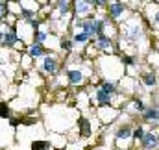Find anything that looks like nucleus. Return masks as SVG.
<instances>
[{"mask_svg":"<svg viewBox=\"0 0 159 150\" xmlns=\"http://www.w3.org/2000/svg\"><path fill=\"white\" fill-rule=\"evenodd\" d=\"M141 145L143 148H156L159 145V137L154 134H144V137L141 139Z\"/></svg>","mask_w":159,"mask_h":150,"instance_id":"nucleus-1","label":"nucleus"},{"mask_svg":"<svg viewBox=\"0 0 159 150\" xmlns=\"http://www.w3.org/2000/svg\"><path fill=\"white\" fill-rule=\"evenodd\" d=\"M43 71L48 73V74H54V73L57 71V61H56L54 58H44V61H43Z\"/></svg>","mask_w":159,"mask_h":150,"instance_id":"nucleus-2","label":"nucleus"},{"mask_svg":"<svg viewBox=\"0 0 159 150\" xmlns=\"http://www.w3.org/2000/svg\"><path fill=\"white\" fill-rule=\"evenodd\" d=\"M0 43L6 45V46H13L17 43V34L15 32H6V34H0Z\"/></svg>","mask_w":159,"mask_h":150,"instance_id":"nucleus-3","label":"nucleus"},{"mask_svg":"<svg viewBox=\"0 0 159 150\" xmlns=\"http://www.w3.org/2000/svg\"><path fill=\"white\" fill-rule=\"evenodd\" d=\"M141 35V28L139 26H131V28H126V32H124V37L128 39V41H137Z\"/></svg>","mask_w":159,"mask_h":150,"instance_id":"nucleus-4","label":"nucleus"},{"mask_svg":"<svg viewBox=\"0 0 159 150\" xmlns=\"http://www.w3.org/2000/svg\"><path fill=\"white\" fill-rule=\"evenodd\" d=\"M109 13H111L113 19H119L120 15L124 13V4H120V2H113V4H109Z\"/></svg>","mask_w":159,"mask_h":150,"instance_id":"nucleus-5","label":"nucleus"},{"mask_svg":"<svg viewBox=\"0 0 159 150\" xmlns=\"http://www.w3.org/2000/svg\"><path fill=\"white\" fill-rule=\"evenodd\" d=\"M111 98H113L111 93H107V91H104V89H98V91H96V100H98L100 104H109Z\"/></svg>","mask_w":159,"mask_h":150,"instance_id":"nucleus-6","label":"nucleus"},{"mask_svg":"<svg viewBox=\"0 0 159 150\" xmlns=\"http://www.w3.org/2000/svg\"><path fill=\"white\" fill-rule=\"evenodd\" d=\"M96 46H98L100 50H111V48H113V43H111L109 37L102 35V37H98V41H96Z\"/></svg>","mask_w":159,"mask_h":150,"instance_id":"nucleus-7","label":"nucleus"},{"mask_svg":"<svg viewBox=\"0 0 159 150\" xmlns=\"http://www.w3.org/2000/svg\"><path fill=\"white\" fill-rule=\"evenodd\" d=\"M30 56H34V58H39V56H44V48H43V45H37V43H34L32 46H30Z\"/></svg>","mask_w":159,"mask_h":150,"instance_id":"nucleus-8","label":"nucleus"},{"mask_svg":"<svg viewBox=\"0 0 159 150\" xmlns=\"http://www.w3.org/2000/svg\"><path fill=\"white\" fill-rule=\"evenodd\" d=\"M67 78H69V82H70V83H74V85H76V83H80V82L83 80V74H81L80 71H69V73H67Z\"/></svg>","mask_w":159,"mask_h":150,"instance_id":"nucleus-9","label":"nucleus"},{"mask_svg":"<svg viewBox=\"0 0 159 150\" xmlns=\"http://www.w3.org/2000/svg\"><path fill=\"white\" fill-rule=\"evenodd\" d=\"M144 120H159V110L157 108H150L144 111Z\"/></svg>","mask_w":159,"mask_h":150,"instance_id":"nucleus-10","label":"nucleus"},{"mask_svg":"<svg viewBox=\"0 0 159 150\" xmlns=\"http://www.w3.org/2000/svg\"><path fill=\"white\" fill-rule=\"evenodd\" d=\"M104 26H106V21H100V19H94V28H96V37H102V35H104Z\"/></svg>","mask_w":159,"mask_h":150,"instance_id":"nucleus-11","label":"nucleus"},{"mask_svg":"<svg viewBox=\"0 0 159 150\" xmlns=\"http://www.w3.org/2000/svg\"><path fill=\"white\" fill-rule=\"evenodd\" d=\"M143 83H144V85H148V87H154V85L157 83L156 74H150V73H148V74H144V76H143Z\"/></svg>","mask_w":159,"mask_h":150,"instance_id":"nucleus-12","label":"nucleus"},{"mask_svg":"<svg viewBox=\"0 0 159 150\" xmlns=\"http://www.w3.org/2000/svg\"><path fill=\"white\" fill-rule=\"evenodd\" d=\"M131 135V128L126 124V126H122V128H119V132H117V137L119 139H126V137H129Z\"/></svg>","mask_w":159,"mask_h":150,"instance_id":"nucleus-13","label":"nucleus"},{"mask_svg":"<svg viewBox=\"0 0 159 150\" xmlns=\"http://www.w3.org/2000/svg\"><path fill=\"white\" fill-rule=\"evenodd\" d=\"M76 9H78L80 15H85V13L89 11V4H87L85 0H76Z\"/></svg>","mask_w":159,"mask_h":150,"instance_id":"nucleus-14","label":"nucleus"},{"mask_svg":"<svg viewBox=\"0 0 159 150\" xmlns=\"http://www.w3.org/2000/svg\"><path fill=\"white\" fill-rule=\"evenodd\" d=\"M144 134H146V132H144V128H141V126H139V128H135V130L131 132V137H135L137 141H141V139L144 137Z\"/></svg>","mask_w":159,"mask_h":150,"instance_id":"nucleus-15","label":"nucleus"},{"mask_svg":"<svg viewBox=\"0 0 159 150\" xmlns=\"http://www.w3.org/2000/svg\"><path fill=\"white\" fill-rule=\"evenodd\" d=\"M46 37H48V35H46L44 32H35V34H34V41H35L37 45L44 43V41H46Z\"/></svg>","mask_w":159,"mask_h":150,"instance_id":"nucleus-16","label":"nucleus"},{"mask_svg":"<svg viewBox=\"0 0 159 150\" xmlns=\"http://www.w3.org/2000/svg\"><path fill=\"white\" fill-rule=\"evenodd\" d=\"M89 39H91V37H89V35H87L83 30H81L80 34H76V35H74V41H76V43H87Z\"/></svg>","mask_w":159,"mask_h":150,"instance_id":"nucleus-17","label":"nucleus"},{"mask_svg":"<svg viewBox=\"0 0 159 150\" xmlns=\"http://www.w3.org/2000/svg\"><path fill=\"white\" fill-rule=\"evenodd\" d=\"M57 7H59V13H61V15H65V13L69 11V7H70V6H69V2H67V0H59Z\"/></svg>","mask_w":159,"mask_h":150,"instance_id":"nucleus-18","label":"nucleus"},{"mask_svg":"<svg viewBox=\"0 0 159 150\" xmlns=\"http://www.w3.org/2000/svg\"><path fill=\"white\" fill-rule=\"evenodd\" d=\"M102 89H104V91H107V93H111V95H115V93H117V87H115V83H111V82H106Z\"/></svg>","mask_w":159,"mask_h":150,"instance_id":"nucleus-19","label":"nucleus"},{"mask_svg":"<svg viewBox=\"0 0 159 150\" xmlns=\"http://www.w3.org/2000/svg\"><path fill=\"white\" fill-rule=\"evenodd\" d=\"M133 110H135V111H146V108H144V102H143V100H135V102H133Z\"/></svg>","mask_w":159,"mask_h":150,"instance_id":"nucleus-20","label":"nucleus"},{"mask_svg":"<svg viewBox=\"0 0 159 150\" xmlns=\"http://www.w3.org/2000/svg\"><path fill=\"white\" fill-rule=\"evenodd\" d=\"M9 115H11V110H9L6 104H0V117L6 119V117H9Z\"/></svg>","mask_w":159,"mask_h":150,"instance_id":"nucleus-21","label":"nucleus"},{"mask_svg":"<svg viewBox=\"0 0 159 150\" xmlns=\"http://www.w3.org/2000/svg\"><path fill=\"white\" fill-rule=\"evenodd\" d=\"M48 147V143H43V141H35L34 145H32V150H46Z\"/></svg>","mask_w":159,"mask_h":150,"instance_id":"nucleus-22","label":"nucleus"},{"mask_svg":"<svg viewBox=\"0 0 159 150\" xmlns=\"http://www.w3.org/2000/svg\"><path fill=\"white\" fill-rule=\"evenodd\" d=\"M6 13H7V6H6L4 2H0V21L6 17Z\"/></svg>","mask_w":159,"mask_h":150,"instance_id":"nucleus-23","label":"nucleus"},{"mask_svg":"<svg viewBox=\"0 0 159 150\" xmlns=\"http://www.w3.org/2000/svg\"><path fill=\"white\" fill-rule=\"evenodd\" d=\"M61 48H63L65 52H70V48H72V43H70V41H63V43H61Z\"/></svg>","mask_w":159,"mask_h":150,"instance_id":"nucleus-24","label":"nucleus"},{"mask_svg":"<svg viewBox=\"0 0 159 150\" xmlns=\"http://www.w3.org/2000/svg\"><path fill=\"white\" fill-rule=\"evenodd\" d=\"M122 63L129 67V65H133V58H131V56H124V58H122Z\"/></svg>","mask_w":159,"mask_h":150,"instance_id":"nucleus-25","label":"nucleus"},{"mask_svg":"<svg viewBox=\"0 0 159 150\" xmlns=\"http://www.w3.org/2000/svg\"><path fill=\"white\" fill-rule=\"evenodd\" d=\"M81 130H83V134H89V124L85 119H81Z\"/></svg>","mask_w":159,"mask_h":150,"instance_id":"nucleus-26","label":"nucleus"},{"mask_svg":"<svg viewBox=\"0 0 159 150\" xmlns=\"http://www.w3.org/2000/svg\"><path fill=\"white\" fill-rule=\"evenodd\" d=\"M32 15H34L32 11H28V9H22V17H24V19H28V21H32Z\"/></svg>","mask_w":159,"mask_h":150,"instance_id":"nucleus-27","label":"nucleus"},{"mask_svg":"<svg viewBox=\"0 0 159 150\" xmlns=\"http://www.w3.org/2000/svg\"><path fill=\"white\" fill-rule=\"evenodd\" d=\"M28 22H30L34 28H39V24H41V21H34V19H32V21H28Z\"/></svg>","mask_w":159,"mask_h":150,"instance_id":"nucleus-28","label":"nucleus"},{"mask_svg":"<svg viewBox=\"0 0 159 150\" xmlns=\"http://www.w3.org/2000/svg\"><path fill=\"white\" fill-rule=\"evenodd\" d=\"M96 6H106V0H96Z\"/></svg>","mask_w":159,"mask_h":150,"instance_id":"nucleus-29","label":"nucleus"},{"mask_svg":"<svg viewBox=\"0 0 159 150\" xmlns=\"http://www.w3.org/2000/svg\"><path fill=\"white\" fill-rule=\"evenodd\" d=\"M154 21L159 24V11H157V13H154Z\"/></svg>","mask_w":159,"mask_h":150,"instance_id":"nucleus-30","label":"nucleus"},{"mask_svg":"<svg viewBox=\"0 0 159 150\" xmlns=\"http://www.w3.org/2000/svg\"><path fill=\"white\" fill-rule=\"evenodd\" d=\"M87 4H96V0H85Z\"/></svg>","mask_w":159,"mask_h":150,"instance_id":"nucleus-31","label":"nucleus"},{"mask_svg":"<svg viewBox=\"0 0 159 150\" xmlns=\"http://www.w3.org/2000/svg\"><path fill=\"white\" fill-rule=\"evenodd\" d=\"M2 2H4V0H2Z\"/></svg>","mask_w":159,"mask_h":150,"instance_id":"nucleus-32","label":"nucleus"}]
</instances>
